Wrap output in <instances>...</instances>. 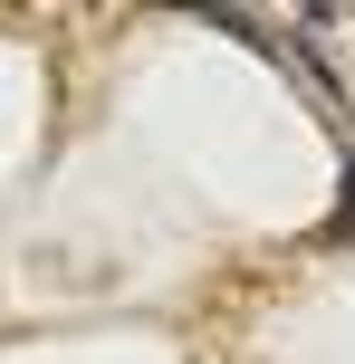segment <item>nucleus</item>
Returning a JSON list of instances; mask_svg holds the SVG:
<instances>
[{
  "mask_svg": "<svg viewBox=\"0 0 355 364\" xmlns=\"http://www.w3.org/2000/svg\"><path fill=\"white\" fill-rule=\"evenodd\" d=\"M337 230H346V240H355V182H346V220H337Z\"/></svg>",
  "mask_w": 355,
  "mask_h": 364,
  "instance_id": "1",
  "label": "nucleus"
}]
</instances>
